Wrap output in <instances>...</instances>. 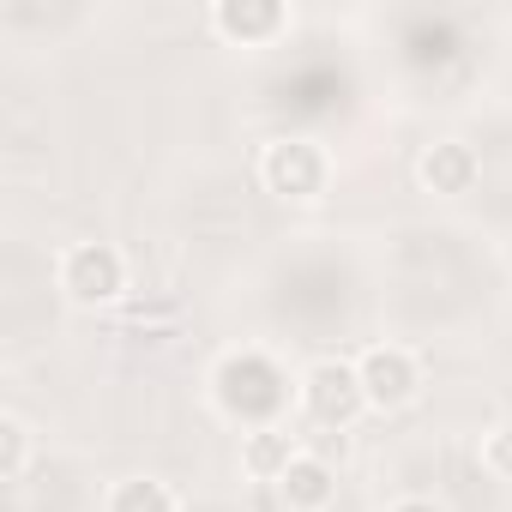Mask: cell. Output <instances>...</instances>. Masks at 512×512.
<instances>
[{"label":"cell","mask_w":512,"mask_h":512,"mask_svg":"<svg viewBox=\"0 0 512 512\" xmlns=\"http://www.w3.org/2000/svg\"><path fill=\"white\" fill-rule=\"evenodd\" d=\"M290 398H302V386H290V374L278 368V356L260 350V344L223 350L211 362V404L229 422H241V434H253V428H284Z\"/></svg>","instance_id":"obj_1"},{"label":"cell","mask_w":512,"mask_h":512,"mask_svg":"<svg viewBox=\"0 0 512 512\" xmlns=\"http://www.w3.org/2000/svg\"><path fill=\"white\" fill-rule=\"evenodd\" d=\"M260 187L284 205H314L332 187V151L314 133H278L260 145Z\"/></svg>","instance_id":"obj_2"},{"label":"cell","mask_w":512,"mask_h":512,"mask_svg":"<svg viewBox=\"0 0 512 512\" xmlns=\"http://www.w3.org/2000/svg\"><path fill=\"white\" fill-rule=\"evenodd\" d=\"M55 284L73 308H109L127 296V253L115 241H73L55 260Z\"/></svg>","instance_id":"obj_3"},{"label":"cell","mask_w":512,"mask_h":512,"mask_svg":"<svg viewBox=\"0 0 512 512\" xmlns=\"http://www.w3.org/2000/svg\"><path fill=\"white\" fill-rule=\"evenodd\" d=\"M296 386H302V410H308L314 428H350V422L368 410V392H362L356 362L326 356V362H314Z\"/></svg>","instance_id":"obj_4"},{"label":"cell","mask_w":512,"mask_h":512,"mask_svg":"<svg viewBox=\"0 0 512 512\" xmlns=\"http://www.w3.org/2000/svg\"><path fill=\"white\" fill-rule=\"evenodd\" d=\"M356 374H362L368 410H404V404L422 398V362L404 344H368L356 356Z\"/></svg>","instance_id":"obj_5"},{"label":"cell","mask_w":512,"mask_h":512,"mask_svg":"<svg viewBox=\"0 0 512 512\" xmlns=\"http://www.w3.org/2000/svg\"><path fill=\"white\" fill-rule=\"evenodd\" d=\"M205 19L235 49H272L290 31V7H284V0H217Z\"/></svg>","instance_id":"obj_6"},{"label":"cell","mask_w":512,"mask_h":512,"mask_svg":"<svg viewBox=\"0 0 512 512\" xmlns=\"http://www.w3.org/2000/svg\"><path fill=\"white\" fill-rule=\"evenodd\" d=\"M416 181H422V193H434V199H464V193L482 181V157H476V145H464V139H434V145H422V157H416Z\"/></svg>","instance_id":"obj_7"},{"label":"cell","mask_w":512,"mask_h":512,"mask_svg":"<svg viewBox=\"0 0 512 512\" xmlns=\"http://www.w3.org/2000/svg\"><path fill=\"white\" fill-rule=\"evenodd\" d=\"M278 500H284V512H332V500H338V470H332L326 458L302 452V458L278 476Z\"/></svg>","instance_id":"obj_8"},{"label":"cell","mask_w":512,"mask_h":512,"mask_svg":"<svg viewBox=\"0 0 512 512\" xmlns=\"http://www.w3.org/2000/svg\"><path fill=\"white\" fill-rule=\"evenodd\" d=\"M296 458H302V446H296L290 428H253V434H241V470H247L253 482H272V488H278V476H284Z\"/></svg>","instance_id":"obj_9"},{"label":"cell","mask_w":512,"mask_h":512,"mask_svg":"<svg viewBox=\"0 0 512 512\" xmlns=\"http://www.w3.org/2000/svg\"><path fill=\"white\" fill-rule=\"evenodd\" d=\"M103 512H181V494L163 476H121L103 500Z\"/></svg>","instance_id":"obj_10"},{"label":"cell","mask_w":512,"mask_h":512,"mask_svg":"<svg viewBox=\"0 0 512 512\" xmlns=\"http://www.w3.org/2000/svg\"><path fill=\"white\" fill-rule=\"evenodd\" d=\"M31 470V422L25 416H0V482H25Z\"/></svg>","instance_id":"obj_11"},{"label":"cell","mask_w":512,"mask_h":512,"mask_svg":"<svg viewBox=\"0 0 512 512\" xmlns=\"http://www.w3.org/2000/svg\"><path fill=\"white\" fill-rule=\"evenodd\" d=\"M482 470L500 476V482H512V416L482 434Z\"/></svg>","instance_id":"obj_12"},{"label":"cell","mask_w":512,"mask_h":512,"mask_svg":"<svg viewBox=\"0 0 512 512\" xmlns=\"http://www.w3.org/2000/svg\"><path fill=\"white\" fill-rule=\"evenodd\" d=\"M386 512H446V506H434V500H422V494H410V500H398V506H386Z\"/></svg>","instance_id":"obj_13"}]
</instances>
